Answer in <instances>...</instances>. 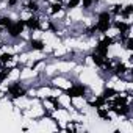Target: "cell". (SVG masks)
I'll return each instance as SVG.
<instances>
[{
  "mask_svg": "<svg viewBox=\"0 0 133 133\" xmlns=\"http://www.w3.org/2000/svg\"><path fill=\"white\" fill-rule=\"evenodd\" d=\"M5 96L10 97L11 100H19L28 96V86L22 82V80H13L6 85L5 89Z\"/></svg>",
  "mask_w": 133,
  "mask_h": 133,
  "instance_id": "6da1fadb",
  "label": "cell"
},
{
  "mask_svg": "<svg viewBox=\"0 0 133 133\" xmlns=\"http://www.w3.org/2000/svg\"><path fill=\"white\" fill-rule=\"evenodd\" d=\"M64 96L74 100V99H86L89 96V86L85 83H71L68 88L63 89Z\"/></svg>",
  "mask_w": 133,
  "mask_h": 133,
  "instance_id": "7a4b0ae2",
  "label": "cell"
},
{
  "mask_svg": "<svg viewBox=\"0 0 133 133\" xmlns=\"http://www.w3.org/2000/svg\"><path fill=\"white\" fill-rule=\"evenodd\" d=\"M25 31V22H24V17H16L13 21V24L5 30V35L8 36L10 41H19L22 38Z\"/></svg>",
  "mask_w": 133,
  "mask_h": 133,
  "instance_id": "3957f363",
  "label": "cell"
},
{
  "mask_svg": "<svg viewBox=\"0 0 133 133\" xmlns=\"http://www.w3.org/2000/svg\"><path fill=\"white\" fill-rule=\"evenodd\" d=\"M25 45L30 52H38V53H42L47 49V42L42 38H33V36L25 42Z\"/></svg>",
  "mask_w": 133,
  "mask_h": 133,
  "instance_id": "277c9868",
  "label": "cell"
},
{
  "mask_svg": "<svg viewBox=\"0 0 133 133\" xmlns=\"http://www.w3.org/2000/svg\"><path fill=\"white\" fill-rule=\"evenodd\" d=\"M25 30H28L30 33L39 31V25H41V14H28L25 19Z\"/></svg>",
  "mask_w": 133,
  "mask_h": 133,
  "instance_id": "5b68a950",
  "label": "cell"
},
{
  "mask_svg": "<svg viewBox=\"0 0 133 133\" xmlns=\"http://www.w3.org/2000/svg\"><path fill=\"white\" fill-rule=\"evenodd\" d=\"M22 11H25L28 14H41L44 11V8L36 0H24L22 2Z\"/></svg>",
  "mask_w": 133,
  "mask_h": 133,
  "instance_id": "8992f818",
  "label": "cell"
},
{
  "mask_svg": "<svg viewBox=\"0 0 133 133\" xmlns=\"http://www.w3.org/2000/svg\"><path fill=\"white\" fill-rule=\"evenodd\" d=\"M96 114L100 121L103 122H111L113 121V114L110 113V110L107 107H100V108H96Z\"/></svg>",
  "mask_w": 133,
  "mask_h": 133,
  "instance_id": "52a82bcc",
  "label": "cell"
},
{
  "mask_svg": "<svg viewBox=\"0 0 133 133\" xmlns=\"http://www.w3.org/2000/svg\"><path fill=\"white\" fill-rule=\"evenodd\" d=\"M131 16H133V5H131V3H125V5H122V11H121L119 17L124 19V21H130Z\"/></svg>",
  "mask_w": 133,
  "mask_h": 133,
  "instance_id": "ba28073f",
  "label": "cell"
},
{
  "mask_svg": "<svg viewBox=\"0 0 133 133\" xmlns=\"http://www.w3.org/2000/svg\"><path fill=\"white\" fill-rule=\"evenodd\" d=\"M96 5H99V0H80V10L83 13L91 11Z\"/></svg>",
  "mask_w": 133,
  "mask_h": 133,
  "instance_id": "9c48e42d",
  "label": "cell"
},
{
  "mask_svg": "<svg viewBox=\"0 0 133 133\" xmlns=\"http://www.w3.org/2000/svg\"><path fill=\"white\" fill-rule=\"evenodd\" d=\"M117 92H119V89H117V88H114V86H103V89H102V92H100V94H102L107 100H111Z\"/></svg>",
  "mask_w": 133,
  "mask_h": 133,
  "instance_id": "30bf717a",
  "label": "cell"
},
{
  "mask_svg": "<svg viewBox=\"0 0 133 133\" xmlns=\"http://www.w3.org/2000/svg\"><path fill=\"white\" fill-rule=\"evenodd\" d=\"M64 10L66 13L80 10V0H64Z\"/></svg>",
  "mask_w": 133,
  "mask_h": 133,
  "instance_id": "8fae6325",
  "label": "cell"
},
{
  "mask_svg": "<svg viewBox=\"0 0 133 133\" xmlns=\"http://www.w3.org/2000/svg\"><path fill=\"white\" fill-rule=\"evenodd\" d=\"M16 17H13L11 14H8V13H5V14H0V27L2 28H8L11 24H13V21H14Z\"/></svg>",
  "mask_w": 133,
  "mask_h": 133,
  "instance_id": "7c38bea8",
  "label": "cell"
},
{
  "mask_svg": "<svg viewBox=\"0 0 133 133\" xmlns=\"http://www.w3.org/2000/svg\"><path fill=\"white\" fill-rule=\"evenodd\" d=\"M13 59H14V53L13 52H2L0 53V66L11 64Z\"/></svg>",
  "mask_w": 133,
  "mask_h": 133,
  "instance_id": "4fadbf2b",
  "label": "cell"
},
{
  "mask_svg": "<svg viewBox=\"0 0 133 133\" xmlns=\"http://www.w3.org/2000/svg\"><path fill=\"white\" fill-rule=\"evenodd\" d=\"M122 5H124V3H113V5L108 6V11L111 13L113 19H114V17H119V14H121V11H122Z\"/></svg>",
  "mask_w": 133,
  "mask_h": 133,
  "instance_id": "5bb4252c",
  "label": "cell"
},
{
  "mask_svg": "<svg viewBox=\"0 0 133 133\" xmlns=\"http://www.w3.org/2000/svg\"><path fill=\"white\" fill-rule=\"evenodd\" d=\"M121 45H122L128 53H131V50H133V38H131V35H130V36H127V38L121 42Z\"/></svg>",
  "mask_w": 133,
  "mask_h": 133,
  "instance_id": "9a60e30c",
  "label": "cell"
},
{
  "mask_svg": "<svg viewBox=\"0 0 133 133\" xmlns=\"http://www.w3.org/2000/svg\"><path fill=\"white\" fill-rule=\"evenodd\" d=\"M3 2H5V6L8 10H16L21 5V0H3Z\"/></svg>",
  "mask_w": 133,
  "mask_h": 133,
  "instance_id": "2e32d148",
  "label": "cell"
},
{
  "mask_svg": "<svg viewBox=\"0 0 133 133\" xmlns=\"http://www.w3.org/2000/svg\"><path fill=\"white\" fill-rule=\"evenodd\" d=\"M2 47H3V38L0 36V49H2Z\"/></svg>",
  "mask_w": 133,
  "mask_h": 133,
  "instance_id": "e0dca14e",
  "label": "cell"
},
{
  "mask_svg": "<svg viewBox=\"0 0 133 133\" xmlns=\"http://www.w3.org/2000/svg\"><path fill=\"white\" fill-rule=\"evenodd\" d=\"M36 2H39V3H42V2H45V0H36Z\"/></svg>",
  "mask_w": 133,
  "mask_h": 133,
  "instance_id": "ac0fdd59",
  "label": "cell"
},
{
  "mask_svg": "<svg viewBox=\"0 0 133 133\" xmlns=\"http://www.w3.org/2000/svg\"><path fill=\"white\" fill-rule=\"evenodd\" d=\"M0 10H2V8H0Z\"/></svg>",
  "mask_w": 133,
  "mask_h": 133,
  "instance_id": "d6986e66",
  "label": "cell"
}]
</instances>
